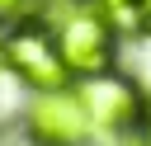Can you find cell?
<instances>
[{"mask_svg":"<svg viewBox=\"0 0 151 146\" xmlns=\"http://www.w3.org/2000/svg\"><path fill=\"white\" fill-rule=\"evenodd\" d=\"M57 52L66 61L71 75H104L113 66V28H109V9H99L94 0L90 5H76L61 14V28H57Z\"/></svg>","mask_w":151,"mask_h":146,"instance_id":"obj_1","label":"cell"},{"mask_svg":"<svg viewBox=\"0 0 151 146\" xmlns=\"http://www.w3.org/2000/svg\"><path fill=\"white\" fill-rule=\"evenodd\" d=\"M94 127V113L85 104V94L57 85V89H38V99L28 104V132L38 146H85Z\"/></svg>","mask_w":151,"mask_h":146,"instance_id":"obj_2","label":"cell"},{"mask_svg":"<svg viewBox=\"0 0 151 146\" xmlns=\"http://www.w3.org/2000/svg\"><path fill=\"white\" fill-rule=\"evenodd\" d=\"M0 52H5V66L28 85V89H57V85H66V61H61V52H57V42L38 28V24H19V28H9L5 33V42H0Z\"/></svg>","mask_w":151,"mask_h":146,"instance_id":"obj_3","label":"cell"},{"mask_svg":"<svg viewBox=\"0 0 151 146\" xmlns=\"http://www.w3.org/2000/svg\"><path fill=\"white\" fill-rule=\"evenodd\" d=\"M85 104H90L94 122H99V127H109V132H132V127H142V122H146V99H142L127 80H118V75H109V71L90 80Z\"/></svg>","mask_w":151,"mask_h":146,"instance_id":"obj_4","label":"cell"},{"mask_svg":"<svg viewBox=\"0 0 151 146\" xmlns=\"http://www.w3.org/2000/svg\"><path fill=\"white\" fill-rule=\"evenodd\" d=\"M28 5L33 0H0V19H19V14H28Z\"/></svg>","mask_w":151,"mask_h":146,"instance_id":"obj_5","label":"cell"},{"mask_svg":"<svg viewBox=\"0 0 151 146\" xmlns=\"http://www.w3.org/2000/svg\"><path fill=\"white\" fill-rule=\"evenodd\" d=\"M132 14H137V24H142V33H151V0H137Z\"/></svg>","mask_w":151,"mask_h":146,"instance_id":"obj_6","label":"cell"},{"mask_svg":"<svg viewBox=\"0 0 151 146\" xmlns=\"http://www.w3.org/2000/svg\"><path fill=\"white\" fill-rule=\"evenodd\" d=\"M94 5H99V9H109V14H123V9H132L137 0H94Z\"/></svg>","mask_w":151,"mask_h":146,"instance_id":"obj_7","label":"cell"},{"mask_svg":"<svg viewBox=\"0 0 151 146\" xmlns=\"http://www.w3.org/2000/svg\"><path fill=\"white\" fill-rule=\"evenodd\" d=\"M142 132H146V146H151V108H146V122H142Z\"/></svg>","mask_w":151,"mask_h":146,"instance_id":"obj_8","label":"cell"}]
</instances>
